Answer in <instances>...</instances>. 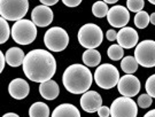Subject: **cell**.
<instances>
[{"label":"cell","mask_w":155,"mask_h":117,"mask_svg":"<svg viewBox=\"0 0 155 117\" xmlns=\"http://www.w3.org/2000/svg\"><path fill=\"white\" fill-rule=\"evenodd\" d=\"M23 73L35 83L50 80L56 71L54 56L46 50H32L25 55L23 61Z\"/></svg>","instance_id":"6da1fadb"},{"label":"cell","mask_w":155,"mask_h":117,"mask_svg":"<svg viewBox=\"0 0 155 117\" xmlns=\"http://www.w3.org/2000/svg\"><path fill=\"white\" fill-rule=\"evenodd\" d=\"M92 82L93 77L89 68L78 63L69 66L62 75L63 86L72 94H84L89 91Z\"/></svg>","instance_id":"7a4b0ae2"},{"label":"cell","mask_w":155,"mask_h":117,"mask_svg":"<svg viewBox=\"0 0 155 117\" xmlns=\"http://www.w3.org/2000/svg\"><path fill=\"white\" fill-rule=\"evenodd\" d=\"M37 25L30 20H20L13 24L12 37L13 40L20 45L31 44L37 37Z\"/></svg>","instance_id":"3957f363"},{"label":"cell","mask_w":155,"mask_h":117,"mask_svg":"<svg viewBox=\"0 0 155 117\" xmlns=\"http://www.w3.org/2000/svg\"><path fill=\"white\" fill-rule=\"evenodd\" d=\"M28 9V0H0V15L7 21L22 20Z\"/></svg>","instance_id":"277c9868"},{"label":"cell","mask_w":155,"mask_h":117,"mask_svg":"<svg viewBox=\"0 0 155 117\" xmlns=\"http://www.w3.org/2000/svg\"><path fill=\"white\" fill-rule=\"evenodd\" d=\"M104 39L102 30L94 23L84 24L78 31V41L86 50H95L101 45Z\"/></svg>","instance_id":"5b68a950"},{"label":"cell","mask_w":155,"mask_h":117,"mask_svg":"<svg viewBox=\"0 0 155 117\" xmlns=\"http://www.w3.org/2000/svg\"><path fill=\"white\" fill-rule=\"evenodd\" d=\"M93 78L95 80V84L99 87L104 89H109L116 86L121 77L115 66L109 63H104L95 69Z\"/></svg>","instance_id":"8992f818"},{"label":"cell","mask_w":155,"mask_h":117,"mask_svg":"<svg viewBox=\"0 0 155 117\" xmlns=\"http://www.w3.org/2000/svg\"><path fill=\"white\" fill-rule=\"evenodd\" d=\"M44 43L47 50L52 52H62L69 44V36L64 29L53 27L45 32Z\"/></svg>","instance_id":"52a82bcc"},{"label":"cell","mask_w":155,"mask_h":117,"mask_svg":"<svg viewBox=\"0 0 155 117\" xmlns=\"http://www.w3.org/2000/svg\"><path fill=\"white\" fill-rule=\"evenodd\" d=\"M134 57L139 66L144 68L155 67V41L154 40H143L136 46Z\"/></svg>","instance_id":"ba28073f"},{"label":"cell","mask_w":155,"mask_h":117,"mask_svg":"<svg viewBox=\"0 0 155 117\" xmlns=\"http://www.w3.org/2000/svg\"><path fill=\"white\" fill-rule=\"evenodd\" d=\"M137 103L127 96H120L113 101L110 106L111 117H137Z\"/></svg>","instance_id":"9c48e42d"},{"label":"cell","mask_w":155,"mask_h":117,"mask_svg":"<svg viewBox=\"0 0 155 117\" xmlns=\"http://www.w3.org/2000/svg\"><path fill=\"white\" fill-rule=\"evenodd\" d=\"M117 89L123 96L133 98L134 95L138 94L140 91V82L138 78L134 77L133 75L127 73L120 78L118 84H117Z\"/></svg>","instance_id":"30bf717a"},{"label":"cell","mask_w":155,"mask_h":117,"mask_svg":"<svg viewBox=\"0 0 155 117\" xmlns=\"http://www.w3.org/2000/svg\"><path fill=\"white\" fill-rule=\"evenodd\" d=\"M107 20L111 27L122 29L130 21V13L123 6H113L107 14Z\"/></svg>","instance_id":"8fae6325"},{"label":"cell","mask_w":155,"mask_h":117,"mask_svg":"<svg viewBox=\"0 0 155 117\" xmlns=\"http://www.w3.org/2000/svg\"><path fill=\"white\" fill-rule=\"evenodd\" d=\"M53 11L48 6L39 5L33 8L32 13H31V18L32 22L40 28H45L47 25H50L53 22Z\"/></svg>","instance_id":"7c38bea8"},{"label":"cell","mask_w":155,"mask_h":117,"mask_svg":"<svg viewBox=\"0 0 155 117\" xmlns=\"http://www.w3.org/2000/svg\"><path fill=\"white\" fill-rule=\"evenodd\" d=\"M102 106V98L95 91H87L81 98V107L84 112H95Z\"/></svg>","instance_id":"4fadbf2b"},{"label":"cell","mask_w":155,"mask_h":117,"mask_svg":"<svg viewBox=\"0 0 155 117\" xmlns=\"http://www.w3.org/2000/svg\"><path fill=\"white\" fill-rule=\"evenodd\" d=\"M138 32L132 28L124 27L117 32V43L123 48H132L138 45Z\"/></svg>","instance_id":"5bb4252c"},{"label":"cell","mask_w":155,"mask_h":117,"mask_svg":"<svg viewBox=\"0 0 155 117\" xmlns=\"http://www.w3.org/2000/svg\"><path fill=\"white\" fill-rule=\"evenodd\" d=\"M8 92L12 98L16 100H22L29 95L30 86L27 83V80H24L22 78H15L8 85Z\"/></svg>","instance_id":"9a60e30c"},{"label":"cell","mask_w":155,"mask_h":117,"mask_svg":"<svg viewBox=\"0 0 155 117\" xmlns=\"http://www.w3.org/2000/svg\"><path fill=\"white\" fill-rule=\"evenodd\" d=\"M39 93L46 100H54L60 94V87L54 80H46L39 85Z\"/></svg>","instance_id":"2e32d148"},{"label":"cell","mask_w":155,"mask_h":117,"mask_svg":"<svg viewBox=\"0 0 155 117\" xmlns=\"http://www.w3.org/2000/svg\"><path fill=\"white\" fill-rule=\"evenodd\" d=\"M52 117H81V112L71 103H62L53 110Z\"/></svg>","instance_id":"e0dca14e"},{"label":"cell","mask_w":155,"mask_h":117,"mask_svg":"<svg viewBox=\"0 0 155 117\" xmlns=\"http://www.w3.org/2000/svg\"><path fill=\"white\" fill-rule=\"evenodd\" d=\"M25 59V55L23 50L18 47H11L6 53V62L11 67H20L23 64V61Z\"/></svg>","instance_id":"ac0fdd59"},{"label":"cell","mask_w":155,"mask_h":117,"mask_svg":"<svg viewBox=\"0 0 155 117\" xmlns=\"http://www.w3.org/2000/svg\"><path fill=\"white\" fill-rule=\"evenodd\" d=\"M82 60L86 67H98L101 61V55L97 50H86L83 53Z\"/></svg>","instance_id":"d6986e66"},{"label":"cell","mask_w":155,"mask_h":117,"mask_svg":"<svg viewBox=\"0 0 155 117\" xmlns=\"http://www.w3.org/2000/svg\"><path fill=\"white\" fill-rule=\"evenodd\" d=\"M30 117H50V107L44 102H35L29 109Z\"/></svg>","instance_id":"ffe728a7"},{"label":"cell","mask_w":155,"mask_h":117,"mask_svg":"<svg viewBox=\"0 0 155 117\" xmlns=\"http://www.w3.org/2000/svg\"><path fill=\"white\" fill-rule=\"evenodd\" d=\"M139 63L137 62L134 56H125L123 57V60L121 61V68L125 73L132 75L133 73L137 71Z\"/></svg>","instance_id":"44dd1931"},{"label":"cell","mask_w":155,"mask_h":117,"mask_svg":"<svg viewBox=\"0 0 155 117\" xmlns=\"http://www.w3.org/2000/svg\"><path fill=\"white\" fill-rule=\"evenodd\" d=\"M150 16L148 15V13L147 11H139L136 14V16H134V24H136V27L139 29H145L147 28V25L150 24Z\"/></svg>","instance_id":"7402d4cb"},{"label":"cell","mask_w":155,"mask_h":117,"mask_svg":"<svg viewBox=\"0 0 155 117\" xmlns=\"http://www.w3.org/2000/svg\"><path fill=\"white\" fill-rule=\"evenodd\" d=\"M108 11H109V9H108V6L105 1H97L92 6V13L95 17L102 18V17L107 16Z\"/></svg>","instance_id":"603a6c76"},{"label":"cell","mask_w":155,"mask_h":117,"mask_svg":"<svg viewBox=\"0 0 155 117\" xmlns=\"http://www.w3.org/2000/svg\"><path fill=\"white\" fill-rule=\"evenodd\" d=\"M12 34V30L9 29L7 20L4 17L0 18V44H5Z\"/></svg>","instance_id":"cb8c5ba5"},{"label":"cell","mask_w":155,"mask_h":117,"mask_svg":"<svg viewBox=\"0 0 155 117\" xmlns=\"http://www.w3.org/2000/svg\"><path fill=\"white\" fill-rule=\"evenodd\" d=\"M108 56H109V59L113 60V61H118V60H121L123 59V55H124V50H123L122 46H120V45H111L108 47Z\"/></svg>","instance_id":"d4e9b609"},{"label":"cell","mask_w":155,"mask_h":117,"mask_svg":"<svg viewBox=\"0 0 155 117\" xmlns=\"http://www.w3.org/2000/svg\"><path fill=\"white\" fill-rule=\"evenodd\" d=\"M127 6L129 11L133 13H139L143 11L145 6L144 0H127Z\"/></svg>","instance_id":"484cf974"},{"label":"cell","mask_w":155,"mask_h":117,"mask_svg":"<svg viewBox=\"0 0 155 117\" xmlns=\"http://www.w3.org/2000/svg\"><path fill=\"white\" fill-rule=\"evenodd\" d=\"M145 87L147 91V94L150 95L152 98H155V73L147 78Z\"/></svg>","instance_id":"4316f807"},{"label":"cell","mask_w":155,"mask_h":117,"mask_svg":"<svg viewBox=\"0 0 155 117\" xmlns=\"http://www.w3.org/2000/svg\"><path fill=\"white\" fill-rule=\"evenodd\" d=\"M152 99H153V98H152L150 95L141 94L138 98V106L140 107V108H148V107H150L152 102H153Z\"/></svg>","instance_id":"83f0119b"},{"label":"cell","mask_w":155,"mask_h":117,"mask_svg":"<svg viewBox=\"0 0 155 117\" xmlns=\"http://www.w3.org/2000/svg\"><path fill=\"white\" fill-rule=\"evenodd\" d=\"M97 112H98V115L100 117H109L110 116V108H108L106 106H101Z\"/></svg>","instance_id":"f1b7e54d"},{"label":"cell","mask_w":155,"mask_h":117,"mask_svg":"<svg viewBox=\"0 0 155 117\" xmlns=\"http://www.w3.org/2000/svg\"><path fill=\"white\" fill-rule=\"evenodd\" d=\"M106 38L108 39L109 41H114V40H117V31L115 30H108L107 32H106Z\"/></svg>","instance_id":"f546056e"},{"label":"cell","mask_w":155,"mask_h":117,"mask_svg":"<svg viewBox=\"0 0 155 117\" xmlns=\"http://www.w3.org/2000/svg\"><path fill=\"white\" fill-rule=\"evenodd\" d=\"M62 2L68 7H77L82 2V0H62Z\"/></svg>","instance_id":"4dcf8cb0"},{"label":"cell","mask_w":155,"mask_h":117,"mask_svg":"<svg viewBox=\"0 0 155 117\" xmlns=\"http://www.w3.org/2000/svg\"><path fill=\"white\" fill-rule=\"evenodd\" d=\"M5 62H6V56H4V53H2V52H0V73L4 71Z\"/></svg>","instance_id":"1f68e13d"},{"label":"cell","mask_w":155,"mask_h":117,"mask_svg":"<svg viewBox=\"0 0 155 117\" xmlns=\"http://www.w3.org/2000/svg\"><path fill=\"white\" fill-rule=\"evenodd\" d=\"M39 1H40V4L50 7V6H53V5H55V4H58L59 0H39Z\"/></svg>","instance_id":"d6a6232c"},{"label":"cell","mask_w":155,"mask_h":117,"mask_svg":"<svg viewBox=\"0 0 155 117\" xmlns=\"http://www.w3.org/2000/svg\"><path fill=\"white\" fill-rule=\"evenodd\" d=\"M144 117H155V109H153V110H150V112H146L144 115Z\"/></svg>","instance_id":"836d02e7"},{"label":"cell","mask_w":155,"mask_h":117,"mask_svg":"<svg viewBox=\"0 0 155 117\" xmlns=\"http://www.w3.org/2000/svg\"><path fill=\"white\" fill-rule=\"evenodd\" d=\"M2 117H20V116L17 114H15V112H7Z\"/></svg>","instance_id":"e575fe53"},{"label":"cell","mask_w":155,"mask_h":117,"mask_svg":"<svg viewBox=\"0 0 155 117\" xmlns=\"http://www.w3.org/2000/svg\"><path fill=\"white\" fill-rule=\"evenodd\" d=\"M150 23L155 25V11L153 13V14H152V15H150Z\"/></svg>","instance_id":"d590c367"},{"label":"cell","mask_w":155,"mask_h":117,"mask_svg":"<svg viewBox=\"0 0 155 117\" xmlns=\"http://www.w3.org/2000/svg\"><path fill=\"white\" fill-rule=\"evenodd\" d=\"M106 4H116L118 0H104Z\"/></svg>","instance_id":"8d00e7d4"},{"label":"cell","mask_w":155,"mask_h":117,"mask_svg":"<svg viewBox=\"0 0 155 117\" xmlns=\"http://www.w3.org/2000/svg\"><path fill=\"white\" fill-rule=\"evenodd\" d=\"M150 4H153V5H155V0H148Z\"/></svg>","instance_id":"74e56055"},{"label":"cell","mask_w":155,"mask_h":117,"mask_svg":"<svg viewBox=\"0 0 155 117\" xmlns=\"http://www.w3.org/2000/svg\"><path fill=\"white\" fill-rule=\"evenodd\" d=\"M109 117H111V116H109Z\"/></svg>","instance_id":"f35d334b"}]
</instances>
